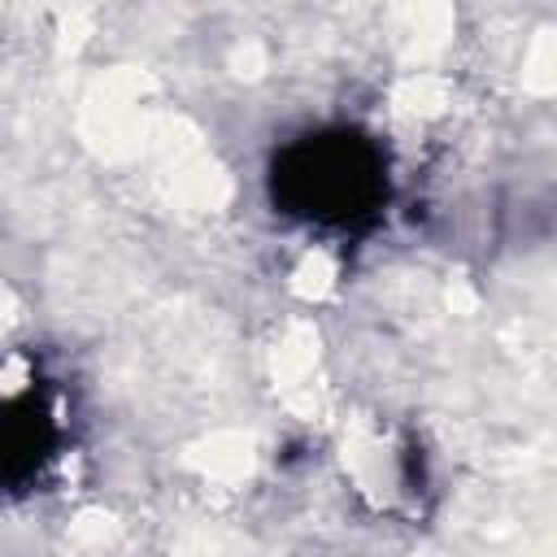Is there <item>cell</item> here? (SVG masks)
I'll list each match as a JSON object with an SVG mask.
<instances>
[{"instance_id": "1", "label": "cell", "mask_w": 557, "mask_h": 557, "mask_svg": "<svg viewBox=\"0 0 557 557\" xmlns=\"http://www.w3.org/2000/svg\"><path fill=\"white\" fill-rule=\"evenodd\" d=\"M283 200L309 222H357L383 196V165L366 139L318 135L287 152L278 174Z\"/></svg>"}]
</instances>
